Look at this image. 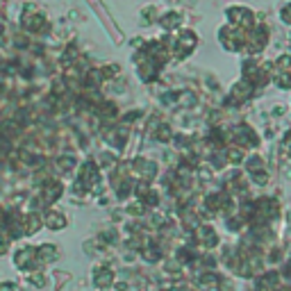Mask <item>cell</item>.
<instances>
[{
  "label": "cell",
  "instance_id": "6da1fadb",
  "mask_svg": "<svg viewBox=\"0 0 291 291\" xmlns=\"http://www.w3.org/2000/svg\"><path fill=\"white\" fill-rule=\"evenodd\" d=\"M80 187H78V191L80 189H84V187H94L96 182H98V166H96L94 162H87L82 166V171H80Z\"/></svg>",
  "mask_w": 291,
  "mask_h": 291
},
{
  "label": "cell",
  "instance_id": "7a4b0ae2",
  "mask_svg": "<svg viewBox=\"0 0 291 291\" xmlns=\"http://www.w3.org/2000/svg\"><path fill=\"white\" fill-rule=\"evenodd\" d=\"M35 259H37L35 248H30V246H28V248H21V250L14 255V264L19 268H23V271H25V268H30Z\"/></svg>",
  "mask_w": 291,
  "mask_h": 291
},
{
  "label": "cell",
  "instance_id": "3957f363",
  "mask_svg": "<svg viewBox=\"0 0 291 291\" xmlns=\"http://www.w3.org/2000/svg\"><path fill=\"white\" fill-rule=\"evenodd\" d=\"M227 16H230L232 23H239V25H250L252 23V12L243 10V7H230V10H227Z\"/></svg>",
  "mask_w": 291,
  "mask_h": 291
},
{
  "label": "cell",
  "instance_id": "277c9868",
  "mask_svg": "<svg viewBox=\"0 0 291 291\" xmlns=\"http://www.w3.org/2000/svg\"><path fill=\"white\" fill-rule=\"evenodd\" d=\"M193 48H196V35L193 32H184L178 41V55L180 57H187V53H191Z\"/></svg>",
  "mask_w": 291,
  "mask_h": 291
},
{
  "label": "cell",
  "instance_id": "5b68a950",
  "mask_svg": "<svg viewBox=\"0 0 291 291\" xmlns=\"http://www.w3.org/2000/svg\"><path fill=\"white\" fill-rule=\"evenodd\" d=\"M21 225H23V234H35V232L44 225V218H41L39 214H28V216L21 221Z\"/></svg>",
  "mask_w": 291,
  "mask_h": 291
},
{
  "label": "cell",
  "instance_id": "8992f818",
  "mask_svg": "<svg viewBox=\"0 0 291 291\" xmlns=\"http://www.w3.org/2000/svg\"><path fill=\"white\" fill-rule=\"evenodd\" d=\"M112 282H114V273L109 271L107 266L96 268V273H94V284L96 286H100V289H107Z\"/></svg>",
  "mask_w": 291,
  "mask_h": 291
},
{
  "label": "cell",
  "instance_id": "52a82bcc",
  "mask_svg": "<svg viewBox=\"0 0 291 291\" xmlns=\"http://www.w3.org/2000/svg\"><path fill=\"white\" fill-rule=\"evenodd\" d=\"M44 223L50 227V230H62V227H66V218L62 212H55V209H50L48 214L44 216Z\"/></svg>",
  "mask_w": 291,
  "mask_h": 291
},
{
  "label": "cell",
  "instance_id": "ba28073f",
  "mask_svg": "<svg viewBox=\"0 0 291 291\" xmlns=\"http://www.w3.org/2000/svg\"><path fill=\"white\" fill-rule=\"evenodd\" d=\"M37 259L39 261H55L57 259V246H53V243H44V246H39L35 250Z\"/></svg>",
  "mask_w": 291,
  "mask_h": 291
},
{
  "label": "cell",
  "instance_id": "9c48e42d",
  "mask_svg": "<svg viewBox=\"0 0 291 291\" xmlns=\"http://www.w3.org/2000/svg\"><path fill=\"white\" fill-rule=\"evenodd\" d=\"M60 193H62V184H60V182H46V189H44V202H46V205L55 202L57 198H60Z\"/></svg>",
  "mask_w": 291,
  "mask_h": 291
},
{
  "label": "cell",
  "instance_id": "30bf717a",
  "mask_svg": "<svg viewBox=\"0 0 291 291\" xmlns=\"http://www.w3.org/2000/svg\"><path fill=\"white\" fill-rule=\"evenodd\" d=\"M23 25H25V28H28L30 32H35V30H39L41 25H44V19H41V16H25Z\"/></svg>",
  "mask_w": 291,
  "mask_h": 291
},
{
  "label": "cell",
  "instance_id": "8fae6325",
  "mask_svg": "<svg viewBox=\"0 0 291 291\" xmlns=\"http://www.w3.org/2000/svg\"><path fill=\"white\" fill-rule=\"evenodd\" d=\"M180 23H182V19H180L178 14H166V19H162L164 30H173V28H178Z\"/></svg>",
  "mask_w": 291,
  "mask_h": 291
},
{
  "label": "cell",
  "instance_id": "7c38bea8",
  "mask_svg": "<svg viewBox=\"0 0 291 291\" xmlns=\"http://www.w3.org/2000/svg\"><path fill=\"white\" fill-rule=\"evenodd\" d=\"M28 280H30V284H35V286H44V284H46L44 273H39V271L30 273V275H28Z\"/></svg>",
  "mask_w": 291,
  "mask_h": 291
},
{
  "label": "cell",
  "instance_id": "4fadbf2b",
  "mask_svg": "<svg viewBox=\"0 0 291 291\" xmlns=\"http://www.w3.org/2000/svg\"><path fill=\"white\" fill-rule=\"evenodd\" d=\"M75 164V159L71 157V155H66V157H60V168H64V171H71Z\"/></svg>",
  "mask_w": 291,
  "mask_h": 291
},
{
  "label": "cell",
  "instance_id": "5bb4252c",
  "mask_svg": "<svg viewBox=\"0 0 291 291\" xmlns=\"http://www.w3.org/2000/svg\"><path fill=\"white\" fill-rule=\"evenodd\" d=\"M227 157H230V162L232 164H237V162H241V150H237V148H232V150H227Z\"/></svg>",
  "mask_w": 291,
  "mask_h": 291
},
{
  "label": "cell",
  "instance_id": "9a60e30c",
  "mask_svg": "<svg viewBox=\"0 0 291 291\" xmlns=\"http://www.w3.org/2000/svg\"><path fill=\"white\" fill-rule=\"evenodd\" d=\"M7 250H10V237L0 234V255H7Z\"/></svg>",
  "mask_w": 291,
  "mask_h": 291
},
{
  "label": "cell",
  "instance_id": "2e32d148",
  "mask_svg": "<svg viewBox=\"0 0 291 291\" xmlns=\"http://www.w3.org/2000/svg\"><path fill=\"white\" fill-rule=\"evenodd\" d=\"M277 84H280V87H284V89H289V87H291V73L280 75V78H277Z\"/></svg>",
  "mask_w": 291,
  "mask_h": 291
},
{
  "label": "cell",
  "instance_id": "e0dca14e",
  "mask_svg": "<svg viewBox=\"0 0 291 291\" xmlns=\"http://www.w3.org/2000/svg\"><path fill=\"white\" fill-rule=\"evenodd\" d=\"M248 168H250L252 173H255V171H261V159H259V157H250V162H248Z\"/></svg>",
  "mask_w": 291,
  "mask_h": 291
},
{
  "label": "cell",
  "instance_id": "ac0fdd59",
  "mask_svg": "<svg viewBox=\"0 0 291 291\" xmlns=\"http://www.w3.org/2000/svg\"><path fill=\"white\" fill-rule=\"evenodd\" d=\"M282 21L291 25V5H284V7H282Z\"/></svg>",
  "mask_w": 291,
  "mask_h": 291
},
{
  "label": "cell",
  "instance_id": "d6986e66",
  "mask_svg": "<svg viewBox=\"0 0 291 291\" xmlns=\"http://www.w3.org/2000/svg\"><path fill=\"white\" fill-rule=\"evenodd\" d=\"M157 137L162 139V141H166V139H171V130H168L166 125H162V130L157 132Z\"/></svg>",
  "mask_w": 291,
  "mask_h": 291
},
{
  "label": "cell",
  "instance_id": "ffe728a7",
  "mask_svg": "<svg viewBox=\"0 0 291 291\" xmlns=\"http://www.w3.org/2000/svg\"><path fill=\"white\" fill-rule=\"evenodd\" d=\"M0 291H16L14 282H0Z\"/></svg>",
  "mask_w": 291,
  "mask_h": 291
},
{
  "label": "cell",
  "instance_id": "44dd1931",
  "mask_svg": "<svg viewBox=\"0 0 291 291\" xmlns=\"http://www.w3.org/2000/svg\"><path fill=\"white\" fill-rule=\"evenodd\" d=\"M277 64H280V66H289V64H291V57L286 55V57H282V60L277 62Z\"/></svg>",
  "mask_w": 291,
  "mask_h": 291
}]
</instances>
